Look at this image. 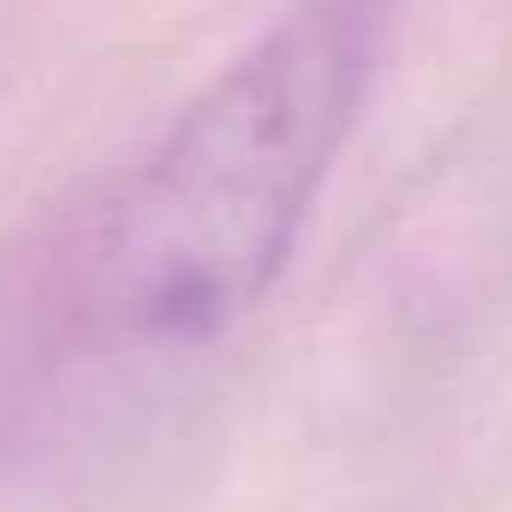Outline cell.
<instances>
[{
	"label": "cell",
	"instance_id": "6da1fadb",
	"mask_svg": "<svg viewBox=\"0 0 512 512\" xmlns=\"http://www.w3.org/2000/svg\"><path fill=\"white\" fill-rule=\"evenodd\" d=\"M387 0H304L233 60L131 179L96 256V316L126 346H203L280 280L364 114Z\"/></svg>",
	"mask_w": 512,
	"mask_h": 512
}]
</instances>
